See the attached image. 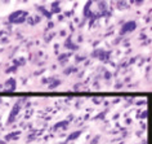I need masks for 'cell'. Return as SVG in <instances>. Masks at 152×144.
Listing matches in <instances>:
<instances>
[{
  "instance_id": "obj_1",
  "label": "cell",
  "mask_w": 152,
  "mask_h": 144,
  "mask_svg": "<svg viewBox=\"0 0 152 144\" xmlns=\"http://www.w3.org/2000/svg\"><path fill=\"white\" fill-rule=\"evenodd\" d=\"M132 27H135V24H133V22H132V24H129V25H126V26H125V27L123 29V31H124V30H125V31H126V30L132 29Z\"/></svg>"
}]
</instances>
